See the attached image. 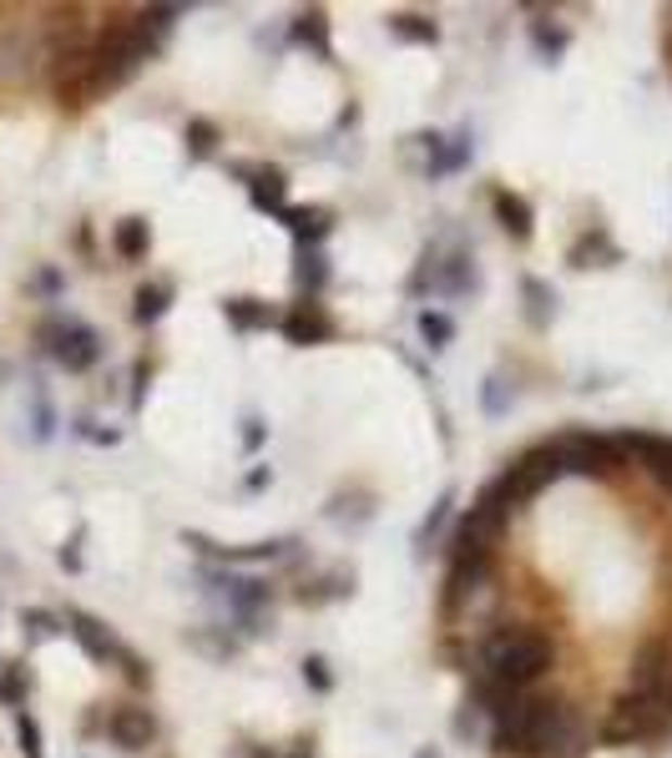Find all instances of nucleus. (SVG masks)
I'll return each mask as SVG.
<instances>
[{"label": "nucleus", "instance_id": "f257e3e1", "mask_svg": "<svg viewBox=\"0 0 672 758\" xmlns=\"http://www.w3.org/2000/svg\"><path fill=\"white\" fill-rule=\"evenodd\" d=\"M556 668V642L551 632L531 628V622H500L476 642V668L470 678L506 687V693H531V687Z\"/></svg>", "mask_w": 672, "mask_h": 758}, {"label": "nucleus", "instance_id": "f03ea898", "mask_svg": "<svg viewBox=\"0 0 672 758\" xmlns=\"http://www.w3.org/2000/svg\"><path fill=\"white\" fill-rule=\"evenodd\" d=\"M162 36L152 30L147 11H132L122 21H106L97 36H91V56H87V102L91 97H106V91L127 87L147 61L162 51Z\"/></svg>", "mask_w": 672, "mask_h": 758}, {"label": "nucleus", "instance_id": "7ed1b4c3", "mask_svg": "<svg viewBox=\"0 0 672 758\" xmlns=\"http://www.w3.org/2000/svg\"><path fill=\"white\" fill-rule=\"evenodd\" d=\"M198 582L213 602H218L228 622L238 628V637L253 642L274 632V582L264 577H249V571H233V567H198Z\"/></svg>", "mask_w": 672, "mask_h": 758}, {"label": "nucleus", "instance_id": "20e7f679", "mask_svg": "<svg viewBox=\"0 0 672 758\" xmlns=\"http://www.w3.org/2000/svg\"><path fill=\"white\" fill-rule=\"evenodd\" d=\"M567 708V693H516V703L500 718H491V758H536L546 729L556 723V713Z\"/></svg>", "mask_w": 672, "mask_h": 758}, {"label": "nucleus", "instance_id": "39448f33", "mask_svg": "<svg viewBox=\"0 0 672 758\" xmlns=\"http://www.w3.org/2000/svg\"><path fill=\"white\" fill-rule=\"evenodd\" d=\"M409 293L415 299H476L481 293V268H476V249H445V243H430L420 253V268L409 278Z\"/></svg>", "mask_w": 672, "mask_h": 758}, {"label": "nucleus", "instance_id": "423d86ee", "mask_svg": "<svg viewBox=\"0 0 672 758\" xmlns=\"http://www.w3.org/2000/svg\"><path fill=\"white\" fill-rule=\"evenodd\" d=\"M556 451V466L561 476H582V481H612L617 470H627V455H622V440L617 430H561V435L546 440Z\"/></svg>", "mask_w": 672, "mask_h": 758}, {"label": "nucleus", "instance_id": "0eeeda50", "mask_svg": "<svg viewBox=\"0 0 672 758\" xmlns=\"http://www.w3.org/2000/svg\"><path fill=\"white\" fill-rule=\"evenodd\" d=\"M66 632L76 637V647L91 657V662H102V668H117L122 678L132 687H152V662H147L137 647H127V642L117 637V632L106 628L102 617H91V612H81V607H66Z\"/></svg>", "mask_w": 672, "mask_h": 758}, {"label": "nucleus", "instance_id": "6e6552de", "mask_svg": "<svg viewBox=\"0 0 672 758\" xmlns=\"http://www.w3.org/2000/svg\"><path fill=\"white\" fill-rule=\"evenodd\" d=\"M672 733V713L662 703L652 698H637V693H617L607 718L597 729V744L607 748H643V744H658Z\"/></svg>", "mask_w": 672, "mask_h": 758}, {"label": "nucleus", "instance_id": "1a4fd4ad", "mask_svg": "<svg viewBox=\"0 0 672 758\" xmlns=\"http://www.w3.org/2000/svg\"><path fill=\"white\" fill-rule=\"evenodd\" d=\"M182 546L203 556V561H218V567H278V561H299L304 541L299 536H274V541H249V546H223V541L203 536V531H182Z\"/></svg>", "mask_w": 672, "mask_h": 758}, {"label": "nucleus", "instance_id": "9d476101", "mask_svg": "<svg viewBox=\"0 0 672 758\" xmlns=\"http://www.w3.org/2000/svg\"><path fill=\"white\" fill-rule=\"evenodd\" d=\"M41 344H46V354H51V359L66 369V375H87V369L102 365V354H106L102 334H97L91 324L61 319V314L41 324Z\"/></svg>", "mask_w": 672, "mask_h": 758}, {"label": "nucleus", "instance_id": "9b49d317", "mask_svg": "<svg viewBox=\"0 0 672 758\" xmlns=\"http://www.w3.org/2000/svg\"><path fill=\"white\" fill-rule=\"evenodd\" d=\"M36 76H46L41 21H11V26H0V87H26Z\"/></svg>", "mask_w": 672, "mask_h": 758}, {"label": "nucleus", "instance_id": "f8f14e48", "mask_svg": "<svg viewBox=\"0 0 672 758\" xmlns=\"http://www.w3.org/2000/svg\"><path fill=\"white\" fill-rule=\"evenodd\" d=\"M496 577V552H455L445 556V586H440V612L460 617L466 602H476Z\"/></svg>", "mask_w": 672, "mask_h": 758}, {"label": "nucleus", "instance_id": "ddd939ff", "mask_svg": "<svg viewBox=\"0 0 672 758\" xmlns=\"http://www.w3.org/2000/svg\"><path fill=\"white\" fill-rule=\"evenodd\" d=\"M415 142L424 147V177L430 182H445V177H455V173H466L470 162H476V131L470 127H460V131H420Z\"/></svg>", "mask_w": 672, "mask_h": 758}, {"label": "nucleus", "instance_id": "4468645a", "mask_svg": "<svg viewBox=\"0 0 672 758\" xmlns=\"http://www.w3.org/2000/svg\"><path fill=\"white\" fill-rule=\"evenodd\" d=\"M617 440H622L627 466H637L658 491L672 496V435H658V430H617Z\"/></svg>", "mask_w": 672, "mask_h": 758}, {"label": "nucleus", "instance_id": "2eb2a0df", "mask_svg": "<svg viewBox=\"0 0 672 758\" xmlns=\"http://www.w3.org/2000/svg\"><path fill=\"white\" fill-rule=\"evenodd\" d=\"M228 177H238L249 188V203L268 218H278L289 207V173L278 162H228Z\"/></svg>", "mask_w": 672, "mask_h": 758}, {"label": "nucleus", "instance_id": "dca6fc26", "mask_svg": "<svg viewBox=\"0 0 672 758\" xmlns=\"http://www.w3.org/2000/svg\"><path fill=\"white\" fill-rule=\"evenodd\" d=\"M102 733L112 738V748L122 754H147V748L157 744V713L152 708H137V703H117L112 713L102 718Z\"/></svg>", "mask_w": 672, "mask_h": 758}, {"label": "nucleus", "instance_id": "f3484780", "mask_svg": "<svg viewBox=\"0 0 672 758\" xmlns=\"http://www.w3.org/2000/svg\"><path fill=\"white\" fill-rule=\"evenodd\" d=\"M278 334L289 339L293 350H308V344H329V339L339 334V324H334V314H329L319 299H299V304L283 308Z\"/></svg>", "mask_w": 672, "mask_h": 758}, {"label": "nucleus", "instance_id": "a211bd4d", "mask_svg": "<svg viewBox=\"0 0 672 758\" xmlns=\"http://www.w3.org/2000/svg\"><path fill=\"white\" fill-rule=\"evenodd\" d=\"M592 754V729H586L582 708L567 698V708L556 713V723L546 729V738H541L536 758H586Z\"/></svg>", "mask_w": 672, "mask_h": 758}, {"label": "nucleus", "instance_id": "6ab92c4d", "mask_svg": "<svg viewBox=\"0 0 672 758\" xmlns=\"http://www.w3.org/2000/svg\"><path fill=\"white\" fill-rule=\"evenodd\" d=\"M278 223L289 228L293 238V249H324V238L334 233V207H324V203H308V207H283L278 213Z\"/></svg>", "mask_w": 672, "mask_h": 758}, {"label": "nucleus", "instance_id": "aec40b11", "mask_svg": "<svg viewBox=\"0 0 672 758\" xmlns=\"http://www.w3.org/2000/svg\"><path fill=\"white\" fill-rule=\"evenodd\" d=\"M223 319L233 334H264V329H278L283 308H274L268 299H253V293H238V299H223Z\"/></svg>", "mask_w": 672, "mask_h": 758}, {"label": "nucleus", "instance_id": "412c9836", "mask_svg": "<svg viewBox=\"0 0 672 758\" xmlns=\"http://www.w3.org/2000/svg\"><path fill=\"white\" fill-rule=\"evenodd\" d=\"M491 213H496L500 233L511 238V243H531V238H536V213H531V203L521 198V192L496 188L491 192Z\"/></svg>", "mask_w": 672, "mask_h": 758}, {"label": "nucleus", "instance_id": "4be33fe9", "mask_svg": "<svg viewBox=\"0 0 672 758\" xmlns=\"http://www.w3.org/2000/svg\"><path fill=\"white\" fill-rule=\"evenodd\" d=\"M455 521V485H445L435 496V506L420 516V526H415V536H409V546H415V561H424V556L435 552L440 541H445V531H451Z\"/></svg>", "mask_w": 672, "mask_h": 758}, {"label": "nucleus", "instance_id": "5701e85b", "mask_svg": "<svg viewBox=\"0 0 672 758\" xmlns=\"http://www.w3.org/2000/svg\"><path fill=\"white\" fill-rule=\"evenodd\" d=\"M354 586H359V577H354V571H344V567H334V571L308 577V582L293 592V602H299V607H329V602L354 597Z\"/></svg>", "mask_w": 672, "mask_h": 758}, {"label": "nucleus", "instance_id": "b1692460", "mask_svg": "<svg viewBox=\"0 0 672 758\" xmlns=\"http://www.w3.org/2000/svg\"><path fill=\"white\" fill-rule=\"evenodd\" d=\"M567 263L571 268H612V263H622V249L612 243V233H607L601 223H592V228L567 249Z\"/></svg>", "mask_w": 672, "mask_h": 758}, {"label": "nucleus", "instance_id": "393cba45", "mask_svg": "<svg viewBox=\"0 0 672 758\" xmlns=\"http://www.w3.org/2000/svg\"><path fill=\"white\" fill-rule=\"evenodd\" d=\"M289 41L299 51H314L319 61H334V36H329V15L314 5V11H299L289 21Z\"/></svg>", "mask_w": 672, "mask_h": 758}, {"label": "nucleus", "instance_id": "a878e982", "mask_svg": "<svg viewBox=\"0 0 672 758\" xmlns=\"http://www.w3.org/2000/svg\"><path fill=\"white\" fill-rule=\"evenodd\" d=\"M177 299V283L173 278H147L142 289L132 293V324L137 329H152V324L167 319V308Z\"/></svg>", "mask_w": 672, "mask_h": 758}, {"label": "nucleus", "instance_id": "bb28decb", "mask_svg": "<svg viewBox=\"0 0 672 758\" xmlns=\"http://www.w3.org/2000/svg\"><path fill=\"white\" fill-rule=\"evenodd\" d=\"M527 41L541 66H556L571 51V26H561L556 15H536V21H527Z\"/></svg>", "mask_w": 672, "mask_h": 758}, {"label": "nucleus", "instance_id": "cd10ccee", "mask_svg": "<svg viewBox=\"0 0 672 758\" xmlns=\"http://www.w3.org/2000/svg\"><path fill=\"white\" fill-rule=\"evenodd\" d=\"M329 278H334L329 253L324 249H293V289H299V299H324Z\"/></svg>", "mask_w": 672, "mask_h": 758}, {"label": "nucleus", "instance_id": "c85d7f7f", "mask_svg": "<svg viewBox=\"0 0 672 758\" xmlns=\"http://www.w3.org/2000/svg\"><path fill=\"white\" fill-rule=\"evenodd\" d=\"M521 314H527L531 329H546L556 319V289L536 274H521Z\"/></svg>", "mask_w": 672, "mask_h": 758}, {"label": "nucleus", "instance_id": "c756f323", "mask_svg": "<svg viewBox=\"0 0 672 758\" xmlns=\"http://www.w3.org/2000/svg\"><path fill=\"white\" fill-rule=\"evenodd\" d=\"M188 647H192V653H203L207 662H228V657L243 653V637L228 632V622H213V628L188 632Z\"/></svg>", "mask_w": 672, "mask_h": 758}, {"label": "nucleus", "instance_id": "7c9ffc66", "mask_svg": "<svg viewBox=\"0 0 672 758\" xmlns=\"http://www.w3.org/2000/svg\"><path fill=\"white\" fill-rule=\"evenodd\" d=\"M112 253H117L122 263H142L147 253H152V228H147V218H122L117 228H112Z\"/></svg>", "mask_w": 672, "mask_h": 758}, {"label": "nucleus", "instance_id": "2f4dec72", "mask_svg": "<svg viewBox=\"0 0 672 758\" xmlns=\"http://www.w3.org/2000/svg\"><path fill=\"white\" fill-rule=\"evenodd\" d=\"M384 26H390V36H395L400 46H440V26L420 11H395Z\"/></svg>", "mask_w": 672, "mask_h": 758}, {"label": "nucleus", "instance_id": "473e14b6", "mask_svg": "<svg viewBox=\"0 0 672 758\" xmlns=\"http://www.w3.org/2000/svg\"><path fill=\"white\" fill-rule=\"evenodd\" d=\"M182 147H188V162H207L213 152L223 147V131L218 122L207 117H188V127H182Z\"/></svg>", "mask_w": 672, "mask_h": 758}, {"label": "nucleus", "instance_id": "72a5a7b5", "mask_svg": "<svg viewBox=\"0 0 672 758\" xmlns=\"http://www.w3.org/2000/svg\"><path fill=\"white\" fill-rule=\"evenodd\" d=\"M420 339H424V350H451L455 344V319L445 314V308H420Z\"/></svg>", "mask_w": 672, "mask_h": 758}, {"label": "nucleus", "instance_id": "f704fd0d", "mask_svg": "<svg viewBox=\"0 0 672 758\" xmlns=\"http://www.w3.org/2000/svg\"><path fill=\"white\" fill-rule=\"evenodd\" d=\"M26 698H30L26 662H5V668H0V703H5L11 713H21V708H26Z\"/></svg>", "mask_w": 672, "mask_h": 758}, {"label": "nucleus", "instance_id": "c9c22d12", "mask_svg": "<svg viewBox=\"0 0 672 758\" xmlns=\"http://www.w3.org/2000/svg\"><path fill=\"white\" fill-rule=\"evenodd\" d=\"M21 628H26L30 642H46V637H61V632H66V617L46 612V607H26V612H21Z\"/></svg>", "mask_w": 672, "mask_h": 758}, {"label": "nucleus", "instance_id": "e433bc0d", "mask_svg": "<svg viewBox=\"0 0 672 758\" xmlns=\"http://www.w3.org/2000/svg\"><path fill=\"white\" fill-rule=\"evenodd\" d=\"M299 678H304V687L319 693V698L334 693V668H329V657H319V653H308L304 662H299Z\"/></svg>", "mask_w": 672, "mask_h": 758}, {"label": "nucleus", "instance_id": "4c0bfd02", "mask_svg": "<svg viewBox=\"0 0 672 758\" xmlns=\"http://www.w3.org/2000/svg\"><path fill=\"white\" fill-rule=\"evenodd\" d=\"M15 744H21V754H26V758H46V744H41V723H36V718H30L26 708H21V713H15Z\"/></svg>", "mask_w": 672, "mask_h": 758}, {"label": "nucleus", "instance_id": "58836bf2", "mask_svg": "<svg viewBox=\"0 0 672 758\" xmlns=\"http://www.w3.org/2000/svg\"><path fill=\"white\" fill-rule=\"evenodd\" d=\"M481 405H485V415H506V409L516 405V390H511V384H506L500 375H491V379L481 384Z\"/></svg>", "mask_w": 672, "mask_h": 758}, {"label": "nucleus", "instance_id": "ea45409f", "mask_svg": "<svg viewBox=\"0 0 672 758\" xmlns=\"http://www.w3.org/2000/svg\"><path fill=\"white\" fill-rule=\"evenodd\" d=\"M451 733L455 738H460V744H476V738H481V733H491V723H485L481 713H476V708H460V713H455V723H451Z\"/></svg>", "mask_w": 672, "mask_h": 758}, {"label": "nucleus", "instance_id": "a19ab883", "mask_svg": "<svg viewBox=\"0 0 672 758\" xmlns=\"http://www.w3.org/2000/svg\"><path fill=\"white\" fill-rule=\"evenodd\" d=\"M268 440V425L258 415H243V455H258Z\"/></svg>", "mask_w": 672, "mask_h": 758}, {"label": "nucleus", "instance_id": "79ce46f5", "mask_svg": "<svg viewBox=\"0 0 672 758\" xmlns=\"http://www.w3.org/2000/svg\"><path fill=\"white\" fill-rule=\"evenodd\" d=\"M61 289H66V274H56V268H41L30 278V293H41V299H56Z\"/></svg>", "mask_w": 672, "mask_h": 758}, {"label": "nucleus", "instance_id": "37998d69", "mask_svg": "<svg viewBox=\"0 0 672 758\" xmlns=\"http://www.w3.org/2000/svg\"><path fill=\"white\" fill-rule=\"evenodd\" d=\"M76 435L91 440V445H117L122 430H97V420H91V415H81V420H76Z\"/></svg>", "mask_w": 672, "mask_h": 758}, {"label": "nucleus", "instance_id": "c03bdc74", "mask_svg": "<svg viewBox=\"0 0 672 758\" xmlns=\"http://www.w3.org/2000/svg\"><path fill=\"white\" fill-rule=\"evenodd\" d=\"M147 384H152V365H147V359H137V369H132V409H142Z\"/></svg>", "mask_w": 672, "mask_h": 758}, {"label": "nucleus", "instance_id": "a18cd8bd", "mask_svg": "<svg viewBox=\"0 0 672 758\" xmlns=\"http://www.w3.org/2000/svg\"><path fill=\"white\" fill-rule=\"evenodd\" d=\"M61 567H66V571H81V531H76V536L61 546Z\"/></svg>", "mask_w": 672, "mask_h": 758}, {"label": "nucleus", "instance_id": "49530a36", "mask_svg": "<svg viewBox=\"0 0 672 758\" xmlns=\"http://www.w3.org/2000/svg\"><path fill=\"white\" fill-rule=\"evenodd\" d=\"M233 758H283V754H278L274 744H238Z\"/></svg>", "mask_w": 672, "mask_h": 758}, {"label": "nucleus", "instance_id": "de8ad7c7", "mask_svg": "<svg viewBox=\"0 0 672 758\" xmlns=\"http://www.w3.org/2000/svg\"><path fill=\"white\" fill-rule=\"evenodd\" d=\"M243 485H249V491H264V485H274V466H253Z\"/></svg>", "mask_w": 672, "mask_h": 758}, {"label": "nucleus", "instance_id": "09e8293b", "mask_svg": "<svg viewBox=\"0 0 672 758\" xmlns=\"http://www.w3.org/2000/svg\"><path fill=\"white\" fill-rule=\"evenodd\" d=\"M283 758H314V744H308V738H299V744H293V754H283Z\"/></svg>", "mask_w": 672, "mask_h": 758}, {"label": "nucleus", "instance_id": "8fccbe9b", "mask_svg": "<svg viewBox=\"0 0 672 758\" xmlns=\"http://www.w3.org/2000/svg\"><path fill=\"white\" fill-rule=\"evenodd\" d=\"M415 758H440V754H435V748H420V754H415Z\"/></svg>", "mask_w": 672, "mask_h": 758}, {"label": "nucleus", "instance_id": "3c124183", "mask_svg": "<svg viewBox=\"0 0 672 758\" xmlns=\"http://www.w3.org/2000/svg\"><path fill=\"white\" fill-rule=\"evenodd\" d=\"M668 21H672V15H668ZM668 51H672V30H668Z\"/></svg>", "mask_w": 672, "mask_h": 758}]
</instances>
